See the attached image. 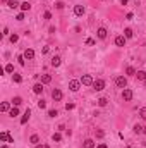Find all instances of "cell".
Returning a JSON list of instances; mask_svg holds the SVG:
<instances>
[{
  "instance_id": "1",
  "label": "cell",
  "mask_w": 146,
  "mask_h": 148,
  "mask_svg": "<svg viewBox=\"0 0 146 148\" xmlns=\"http://www.w3.org/2000/svg\"><path fill=\"white\" fill-rule=\"evenodd\" d=\"M115 85L119 86V88H125V86H127V79H125V78H124V76H119V78H115Z\"/></svg>"
},
{
  "instance_id": "2",
  "label": "cell",
  "mask_w": 146,
  "mask_h": 148,
  "mask_svg": "<svg viewBox=\"0 0 146 148\" xmlns=\"http://www.w3.org/2000/svg\"><path fill=\"white\" fill-rule=\"evenodd\" d=\"M93 83H95V81H93V78H91L90 74H84V76H83V78H81V85H86V86H93Z\"/></svg>"
},
{
  "instance_id": "3",
  "label": "cell",
  "mask_w": 146,
  "mask_h": 148,
  "mask_svg": "<svg viewBox=\"0 0 146 148\" xmlns=\"http://www.w3.org/2000/svg\"><path fill=\"white\" fill-rule=\"evenodd\" d=\"M122 98L125 100V102H131V100H132V90H129V88H124Z\"/></svg>"
},
{
  "instance_id": "4",
  "label": "cell",
  "mask_w": 146,
  "mask_h": 148,
  "mask_svg": "<svg viewBox=\"0 0 146 148\" xmlns=\"http://www.w3.org/2000/svg\"><path fill=\"white\" fill-rule=\"evenodd\" d=\"M79 88H81V81H77V79H72L71 83H69V90H71V91H77Z\"/></svg>"
},
{
  "instance_id": "5",
  "label": "cell",
  "mask_w": 146,
  "mask_h": 148,
  "mask_svg": "<svg viewBox=\"0 0 146 148\" xmlns=\"http://www.w3.org/2000/svg\"><path fill=\"white\" fill-rule=\"evenodd\" d=\"M93 88H95L96 91H101L103 88H105V81H103V79H95V83H93Z\"/></svg>"
},
{
  "instance_id": "6",
  "label": "cell",
  "mask_w": 146,
  "mask_h": 148,
  "mask_svg": "<svg viewBox=\"0 0 146 148\" xmlns=\"http://www.w3.org/2000/svg\"><path fill=\"white\" fill-rule=\"evenodd\" d=\"M52 98H53L55 102H59V100H62V91L59 90V88H55V90L52 91Z\"/></svg>"
},
{
  "instance_id": "7",
  "label": "cell",
  "mask_w": 146,
  "mask_h": 148,
  "mask_svg": "<svg viewBox=\"0 0 146 148\" xmlns=\"http://www.w3.org/2000/svg\"><path fill=\"white\" fill-rule=\"evenodd\" d=\"M107 29L105 28H98V31H96V36H98V38H100V40H105V38H107Z\"/></svg>"
},
{
  "instance_id": "8",
  "label": "cell",
  "mask_w": 146,
  "mask_h": 148,
  "mask_svg": "<svg viewBox=\"0 0 146 148\" xmlns=\"http://www.w3.org/2000/svg\"><path fill=\"white\" fill-rule=\"evenodd\" d=\"M125 40H127V38H125L124 34H120V36L115 38V45H117V47H124V45H125Z\"/></svg>"
},
{
  "instance_id": "9",
  "label": "cell",
  "mask_w": 146,
  "mask_h": 148,
  "mask_svg": "<svg viewBox=\"0 0 146 148\" xmlns=\"http://www.w3.org/2000/svg\"><path fill=\"white\" fill-rule=\"evenodd\" d=\"M23 55H24V59H28V60H31V59L34 57V50H31V48H26Z\"/></svg>"
},
{
  "instance_id": "10",
  "label": "cell",
  "mask_w": 146,
  "mask_h": 148,
  "mask_svg": "<svg viewBox=\"0 0 146 148\" xmlns=\"http://www.w3.org/2000/svg\"><path fill=\"white\" fill-rule=\"evenodd\" d=\"M84 12H86V9L83 5H76L74 7V14H76V16H83Z\"/></svg>"
},
{
  "instance_id": "11",
  "label": "cell",
  "mask_w": 146,
  "mask_h": 148,
  "mask_svg": "<svg viewBox=\"0 0 146 148\" xmlns=\"http://www.w3.org/2000/svg\"><path fill=\"white\" fill-rule=\"evenodd\" d=\"M60 62H62V59L59 57V55H55V57H52V66H53V67H59V66H60Z\"/></svg>"
},
{
  "instance_id": "12",
  "label": "cell",
  "mask_w": 146,
  "mask_h": 148,
  "mask_svg": "<svg viewBox=\"0 0 146 148\" xmlns=\"http://www.w3.org/2000/svg\"><path fill=\"white\" fill-rule=\"evenodd\" d=\"M33 91L36 93V95H40V93L43 91V83H36V85L33 86Z\"/></svg>"
},
{
  "instance_id": "13",
  "label": "cell",
  "mask_w": 146,
  "mask_h": 148,
  "mask_svg": "<svg viewBox=\"0 0 146 148\" xmlns=\"http://www.w3.org/2000/svg\"><path fill=\"white\" fill-rule=\"evenodd\" d=\"M29 115H31V110L28 108V110L24 112V115L21 117V124H26V122H28V121H29Z\"/></svg>"
},
{
  "instance_id": "14",
  "label": "cell",
  "mask_w": 146,
  "mask_h": 148,
  "mask_svg": "<svg viewBox=\"0 0 146 148\" xmlns=\"http://www.w3.org/2000/svg\"><path fill=\"white\" fill-rule=\"evenodd\" d=\"M136 78L139 81H146V72L144 71H138V72H136Z\"/></svg>"
},
{
  "instance_id": "15",
  "label": "cell",
  "mask_w": 146,
  "mask_h": 148,
  "mask_svg": "<svg viewBox=\"0 0 146 148\" xmlns=\"http://www.w3.org/2000/svg\"><path fill=\"white\" fill-rule=\"evenodd\" d=\"M50 81H52V76H50V74H43V76H41V83H43V85H48Z\"/></svg>"
},
{
  "instance_id": "16",
  "label": "cell",
  "mask_w": 146,
  "mask_h": 148,
  "mask_svg": "<svg viewBox=\"0 0 146 148\" xmlns=\"http://www.w3.org/2000/svg\"><path fill=\"white\" fill-rule=\"evenodd\" d=\"M7 5L11 7V9H16V7H19L21 4H19L17 0H7Z\"/></svg>"
},
{
  "instance_id": "17",
  "label": "cell",
  "mask_w": 146,
  "mask_h": 148,
  "mask_svg": "<svg viewBox=\"0 0 146 148\" xmlns=\"http://www.w3.org/2000/svg\"><path fill=\"white\" fill-rule=\"evenodd\" d=\"M9 115H11V117H17V115H19V108H17V107H12L11 110H9Z\"/></svg>"
},
{
  "instance_id": "18",
  "label": "cell",
  "mask_w": 146,
  "mask_h": 148,
  "mask_svg": "<svg viewBox=\"0 0 146 148\" xmlns=\"http://www.w3.org/2000/svg\"><path fill=\"white\" fill-rule=\"evenodd\" d=\"M84 148H95V141L93 140H84V145H83Z\"/></svg>"
},
{
  "instance_id": "19",
  "label": "cell",
  "mask_w": 146,
  "mask_h": 148,
  "mask_svg": "<svg viewBox=\"0 0 146 148\" xmlns=\"http://www.w3.org/2000/svg\"><path fill=\"white\" fill-rule=\"evenodd\" d=\"M124 36H125V38H132V36H134L132 29H131V28H125V29H124Z\"/></svg>"
},
{
  "instance_id": "20",
  "label": "cell",
  "mask_w": 146,
  "mask_h": 148,
  "mask_svg": "<svg viewBox=\"0 0 146 148\" xmlns=\"http://www.w3.org/2000/svg\"><path fill=\"white\" fill-rule=\"evenodd\" d=\"M0 110H2V112H9V110H11L9 102H4V103H2V105H0Z\"/></svg>"
},
{
  "instance_id": "21",
  "label": "cell",
  "mask_w": 146,
  "mask_h": 148,
  "mask_svg": "<svg viewBox=\"0 0 146 148\" xmlns=\"http://www.w3.org/2000/svg\"><path fill=\"white\" fill-rule=\"evenodd\" d=\"M21 103H23V98L21 97H14V100H12V105H14V107H19Z\"/></svg>"
},
{
  "instance_id": "22",
  "label": "cell",
  "mask_w": 146,
  "mask_h": 148,
  "mask_svg": "<svg viewBox=\"0 0 146 148\" xmlns=\"http://www.w3.org/2000/svg\"><path fill=\"white\" fill-rule=\"evenodd\" d=\"M29 143H33V145H38V143H40V136H38V134H33V136L29 138Z\"/></svg>"
},
{
  "instance_id": "23",
  "label": "cell",
  "mask_w": 146,
  "mask_h": 148,
  "mask_svg": "<svg viewBox=\"0 0 146 148\" xmlns=\"http://www.w3.org/2000/svg\"><path fill=\"white\" fill-rule=\"evenodd\" d=\"M125 74H127V76H136V69H134V67H131V66H129V67L125 69Z\"/></svg>"
},
{
  "instance_id": "24",
  "label": "cell",
  "mask_w": 146,
  "mask_h": 148,
  "mask_svg": "<svg viewBox=\"0 0 146 148\" xmlns=\"http://www.w3.org/2000/svg\"><path fill=\"white\" fill-rule=\"evenodd\" d=\"M108 103V100L105 97H101V98H98V105H100V107H105V105H107Z\"/></svg>"
},
{
  "instance_id": "25",
  "label": "cell",
  "mask_w": 146,
  "mask_h": 148,
  "mask_svg": "<svg viewBox=\"0 0 146 148\" xmlns=\"http://www.w3.org/2000/svg\"><path fill=\"white\" fill-rule=\"evenodd\" d=\"M21 9H23L24 12L29 11V9H31V4H29V2H23V4H21Z\"/></svg>"
},
{
  "instance_id": "26",
  "label": "cell",
  "mask_w": 146,
  "mask_h": 148,
  "mask_svg": "<svg viewBox=\"0 0 146 148\" xmlns=\"http://www.w3.org/2000/svg\"><path fill=\"white\" fill-rule=\"evenodd\" d=\"M9 138H11V136H9V133H5V131L0 133V140H2V141H7Z\"/></svg>"
},
{
  "instance_id": "27",
  "label": "cell",
  "mask_w": 146,
  "mask_h": 148,
  "mask_svg": "<svg viewBox=\"0 0 146 148\" xmlns=\"http://www.w3.org/2000/svg\"><path fill=\"white\" fill-rule=\"evenodd\" d=\"M139 117H141L143 121H146V107H143V108L139 110Z\"/></svg>"
},
{
  "instance_id": "28",
  "label": "cell",
  "mask_w": 146,
  "mask_h": 148,
  "mask_svg": "<svg viewBox=\"0 0 146 148\" xmlns=\"http://www.w3.org/2000/svg\"><path fill=\"white\" fill-rule=\"evenodd\" d=\"M52 140H53V141H60V140H62V134H60V133H53Z\"/></svg>"
},
{
  "instance_id": "29",
  "label": "cell",
  "mask_w": 146,
  "mask_h": 148,
  "mask_svg": "<svg viewBox=\"0 0 146 148\" xmlns=\"http://www.w3.org/2000/svg\"><path fill=\"white\" fill-rule=\"evenodd\" d=\"M21 81H23V76L14 72V83H21Z\"/></svg>"
},
{
  "instance_id": "30",
  "label": "cell",
  "mask_w": 146,
  "mask_h": 148,
  "mask_svg": "<svg viewBox=\"0 0 146 148\" xmlns=\"http://www.w3.org/2000/svg\"><path fill=\"white\" fill-rule=\"evenodd\" d=\"M5 72H14V66L12 64H7L5 66Z\"/></svg>"
},
{
  "instance_id": "31",
  "label": "cell",
  "mask_w": 146,
  "mask_h": 148,
  "mask_svg": "<svg viewBox=\"0 0 146 148\" xmlns=\"http://www.w3.org/2000/svg\"><path fill=\"white\" fill-rule=\"evenodd\" d=\"M57 115H59V112H57V110H53V108H52V110H48V117H57Z\"/></svg>"
},
{
  "instance_id": "32",
  "label": "cell",
  "mask_w": 146,
  "mask_h": 148,
  "mask_svg": "<svg viewBox=\"0 0 146 148\" xmlns=\"http://www.w3.org/2000/svg\"><path fill=\"white\" fill-rule=\"evenodd\" d=\"M17 60H19V64H21V66H24V64H26V59H24V55H19V57H17Z\"/></svg>"
},
{
  "instance_id": "33",
  "label": "cell",
  "mask_w": 146,
  "mask_h": 148,
  "mask_svg": "<svg viewBox=\"0 0 146 148\" xmlns=\"http://www.w3.org/2000/svg\"><path fill=\"white\" fill-rule=\"evenodd\" d=\"M134 133H138V134H139V133H143V127H141L139 124H136V126H134Z\"/></svg>"
},
{
  "instance_id": "34",
  "label": "cell",
  "mask_w": 146,
  "mask_h": 148,
  "mask_svg": "<svg viewBox=\"0 0 146 148\" xmlns=\"http://www.w3.org/2000/svg\"><path fill=\"white\" fill-rule=\"evenodd\" d=\"M17 40H19V36H17V34H11V43H16Z\"/></svg>"
},
{
  "instance_id": "35",
  "label": "cell",
  "mask_w": 146,
  "mask_h": 148,
  "mask_svg": "<svg viewBox=\"0 0 146 148\" xmlns=\"http://www.w3.org/2000/svg\"><path fill=\"white\" fill-rule=\"evenodd\" d=\"M38 107H40V108H45V107H46L45 100H40V102H38Z\"/></svg>"
},
{
  "instance_id": "36",
  "label": "cell",
  "mask_w": 146,
  "mask_h": 148,
  "mask_svg": "<svg viewBox=\"0 0 146 148\" xmlns=\"http://www.w3.org/2000/svg\"><path fill=\"white\" fill-rule=\"evenodd\" d=\"M105 136V133L101 131V129H98V131H96V138H103Z\"/></svg>"
},
{
  "instance_id": "37",
  "label": "cell",
  "mask_w": 146,
  "mask_h": 148,
  "mask_svg": "<svg viewBox=\"0 0 146 148\" xmlns=\"http://www.w3.org/2000/svg\"><path fill=\"white\" fill-rule=\"evenodd\" d=\"M74 108V103H65V110H72Z\"/></svg>"
},
{
  "instance_id": "38",
  "label": "cell",
  "mask_w": 146,
  "mask_h": 148,
  "mask_svg": "<svg viewBox=\"0 0 146 148\" xmlns=\"http://www.w3.org/2000/svg\"><path fill=\"white\" fill-rule=\"evenodd\" d=\"M86 45H95V40H93V38H88V40H86Z\"/></svg>"
},
{
  "instance_id": "39",
  "label": "cell",
  "mask_w": 146,
  "mask_h": 148,
  "mask_svg": "<svg viewBox=\"0 0 146 148\" xmlns=\"http://www.w3.org/2000/svg\"><path fill=\"white\" fill-rule=\"evenodd\" d=\"M43 17H45V19H52V14H50V12H48V11H46L45 14H43Z\"/></svg>"
},
{
  "instance_id": "40",
  "label": "cell",
  "mask_w": 146,
  "mask_h": 148,
  "mask_svg": "<svg viewBox=\"0 0 146 148\" xmlns=\"http://www.w3.org/2000/svg\"><path fill=\"white\" fill-rule=\"evenodd\" d=\"M16 19H17V21H23V19H24V14H23V12H21V14H17Z\"/></svg>"
},
{
  "instance_id": "41",
  "label": "cell",
  "mask_w": 146,
  "mask_h": 148,
  "mask_svg": "<svg viewBox=\"0 0 146 148\" xmlns=\"http://www.w3.org/2000/svg\"><path fill=\"white\" fill-rule=\"evenodd\" d=\"M57 9H64V4H62V2H57Z\"/></svg>"
},
{
  "instance_id": "42",
  "label": "cell",
  "mask_w": 146,
  "mask_h": 148,
  "mask_svg": "<svg viewBox=\"0 0 146 148\" xmlns=\"http://www.w3.org/2000/svg\"><path fill=\"white\" fill-rule=\"evenodd\" d=\"M50 52V47H43V53H48Z\"/></svg>"
},
{
  "instance_id": "43",
  "label": "cell",
  "mask_w": 146,
  "mask_h": 148,
  "mask_svg": "<svg viewBox=\"0 0 146 148\" xmlns=\"http://www.w3.org/2000/svg\"><path fill=\"white\" fill-rule=\"evenodd\" d=\"M98 148H107V145H105V143H100V145H98Z\"/></svg>"
},
{
  "instance_id": "44",
  "label": "cell",
  "mask_w": 146,
  "mask_h": 148,
  "mask_svg": "<svg viewBox=\"0 0 146 148\" xmlns=\"http://www.w3.org/2000/svg\"><path fill=\"white\" fill-rule=\"evenodd\" d=\"M127 2H129V0H120V4H122V5H125Z\"/></svg>"
},
{
  "instance_id": "45",
  "label": "cell",
  "mask_w": 146,
  "mask_h": 148,
  "mask_svg": "<svg viewBox=\"0 0 146 148\" xmlns=\"http://www.w3.org/2000/svg\"><path fill=\"white\" fill-rule=\"evenodd\" d=\"M34 148H45V146H43V145H36Z\"/></svg>"
},
{
  "instance_id": "46",
  "label": "cell",
  "mask_w": 146,
  "mask_h": 148,
  "mask_svg": "<svg viewBox=\"0 0 146 148\" xmlns=\"http://www.w3.org/2000/svg\"><path fill=\"white\" fill-rule=\"evenodd\" d=\"M143 134H146V126H144V127H143Z\"/></svg>"
},
{
  "instance_id": "47",
  "label": "cell",
  "mask_w": 146,
  "mask_h": 148,
  "mask_svg": "<svg viewBox=\"0 0 146 148\" xmlns=\"http://www.w3.org/2000/svg\"><path fill=\"white\" fill-rule=\"evenodd\" d=\"M2 148H9V146H7V145H2Z\"/></svg>"
},
{
  "instance_id": "48",
  "label": "cell",
  "mask_w": 146,
  "mask_h": 148,
  "mask_svg": "<svg viewBox=\"0 0 146 148\" xmlns=\"http://www.w3.org/2000/svg\"><path fill=\"white\" fill-rule=\"evenodd\" d=\"M144 85H146V81H144Z\"/></svg>"
}]
</instances>
